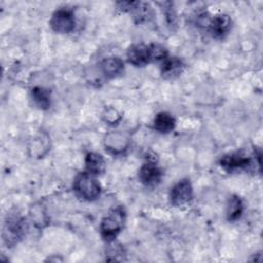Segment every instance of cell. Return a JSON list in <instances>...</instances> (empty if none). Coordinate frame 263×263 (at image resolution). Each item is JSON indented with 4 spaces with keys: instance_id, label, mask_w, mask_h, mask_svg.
<instances>
[{
    "instance_id": "6da1fadb",
    "label": "cell",
    "mask_w": 263,
    "mask_h": 263,
    "mask_svg": "<svg viewBox=\"0 0 263 263\" xmlns=\"http://www.w3.org/2000/svg\"><path fill=\"white\" fill-rule=\"evenodd\" d=\"M125 217V211L122 206L111 209L108 214L103 217L100 223V232L104 240L111 242L116 238L124 227Z\"/></svg>"
},
{
    "instance_id": "7a4b0ae2",
    "label": "cell",
    "mask_w": 263,
    "mask_h": 263,
    "mask_svg": "<svg viewBox=\"0 0 263 263\" xmlns=\"http://www.w3.org/2000/svg\"><path fill=\"white\" fill-rule=\"evenodd\" d=\"M27 230L28 224L24 217L18 215L7 216L2 229L3 242L8 248L14 247L25 237Z\"/></svg>"
},
{
    "instance_id": "3957f363",
    "label": "cell",
    "mask_w": 263,
    "mask_h": 263,
    "mask_svg": "<svg viewBox=\"0 0 263 263\" xmlns=\"http://www.w3.org/2000/svg\"><path fill=\"white\" fill-rule=\"evenodd\" d=\"M73 188L80 198L87 201H93L98 199L102 192L101 184L97 180L96 176L85 171L79 173L75 177Z\"/></svg>"
},
{
    "instance_id": "277c9868",
    "label": "cell",
    "mask_w": 263,
    "mask_h": 263,
    "mask_svg": "<svg viewBox=\"0 0 263 263\" xmlns=\"http://www.w3.org/2000/svg\"><path fill=\"white\" fill-rule=\"evenodd\" d=\"M130 136L126 132L114 129L107 133L103 139V145L105 150L114 155H123L130 146Z\"/></svg>"
},
{
    "instance_id": "5b68a950",
    "label": "cell",
    "mask_w": 263,
    "mask_h": 263,
    "mask_svg": "<svg viewBox=\"0 0 263 263\" xmlns=\"http://www.w3.org/2000/svg\"><path fill=\"white\" fill-rule=\"evenodd\" d=\"M75 25V14L73 10L68 7H61L57 9L49 20L51 30L58 34L71 33L74 30Z\"/></svg>"
},
{
    "instance_id": "8992f818",
    "label": "cell",
    "mask_w": 263,
    "mask_h": 263,
    "mask_svg": "<svg viewBox=\"0 0 263 263\" xmlns=\"http://www.w3.org/2000/svg\"><path fill=\"white\" fill-rule=\"evenodd\" d=\"M117 7L122 11L129 12L137 24L150 21L153 15L152 7L147 2L142 1H120L116 3Z\"/></svg>"
},
{
    "instance_id": "52a82bcc",
    "label": "cell",
    "mask_w": 263,
    "mask_h": 263,
    "mask_svg": "<svg viewBox=\"0 0 263 263\" xmlns=\"http://www.w3.org/2000/svg\"><path fill=\"white\" fill-rule=\"evenodd\" d=\"M193 198V187L189 179L178 181L170 191L171 203L175 206H182L189 203Z\"/></svg>"
},
{
    "instance_id": "ba28073f",
    "label": "cell",
    "mask_w": 263,
    "mask_h": 263,
    "mask_svg": "<svg viewBox=\"0 0 263 263\" xmlns=\"http://www.w3.org/2000/svg\"><path fill=\"white\" fill-rule=\"evenodd\" d=\"M51 142L49 135L44 132H38L28 143V154L33 158H42L50 150Z\"/></svg>"
},
{
    "instance_id": "9c48e42d",
    "label": "cell",
    "mask_w": 263,
    "mask_h": 263,
    "mask_svg": "<svg viewBox=\"0 0 263 263\" xmlns=\"http://www.w3.org/2000/svg\"><path fill=\"white\" fill-rule=\"evenodd\" d=\"M220 166L227 173L247 170L252 164V159L240 152H231L223 155L219 160Z\"/></svg>"
},
{
    "instance_id": "30bf717a",
    "label": "cell",
    "mask_w": 263,
    "mask_h": 263,
    "mask_svg": "<svg viewBox=\"0 0 263 263\" xmlns=\"http://www.w3.org/2000/svg\"><path fill=\"white\" fill-rule=\"evenodd\" d=\"M162 178V172L160 167L153 160H147L139 170V180L147 187H154L158 185Z\"/></svg>"
},
{
    "instance_id": "8fae6325",
    "label": "cell",
    "mask_w": 263,
    "mask_h": 263,
    "mask_svg": "<svg viewBox=\"0 0 263 263\" xmlns=\"http://www.w3.org/2000/svg\"><path fill=\"white\" fill-rule=\"evenodd\" d=\"M231 26V17L228 14L220 13L211 17L210 24L206 29L213 38L222 39L229 33Z\"/></svg>"
},
{
    "instance_id": "7c38bea8",
    "label": "cell",
    "mask_w": 263,
    "mask_h": 263,
    "mask_svg": "<svg viewBox=\"0 0 263 263\" xmlns=\"http://www.w3.org/2000/svg\"><path fill=\"white\" fill-rule=\"evenodd\" d=\"M126 59L129 64L135 67H144L151 63L149 45L144 43H137L129 46L126 51Z\"/></svg>"
},
{
    "instance_id": "4fadbf2b",
    "label": "cell",
    "mask_w": 263,
    "mask_h": 263,
    "mask_svg": "<svg viewBox=\"0 0 263 263\" xmlns=\"http://www.w3.org/2000/svg\"><path fill=\"white\" fill-rule=\"evenodd\" d=\"M184 70V63L178 57H167L161 62L160 74L164 79H175Z\"/></svg>"
},
{
    "instance_id": "5bb4252c",
    "label": "cell",
    "mask_w": 263,
    "mask_h": 263,
    "mask_svg": "<svg viewBox=\"0 0 263 263\" xmlns=\"http://www.w3.org/2000/svg\"><path fill=\"white\" fill-rule=\"evenodd\" d=\"M100 69L106 78L112 79L123 73L124 63L118 57H109L100 63Z\"/></svg>"
},
{
    "instance_id": "9a60e30c",
    "label": "cell",
    "mask_w": 263,
    "mask_h": 263,
    "mask_svg": "<svg viewBox=\"0 0 263 263\" xmlns=\"http://www.w3.org/2000/svg\"><path fill=\"white\" fill-rule=\"evenodd\" d=\"M85 172L99 176L106 171V161L104 157L97 152H88L84 158Z\"/></svg>"
},
{
    "instance_id": "2e32d148",
    "label": "cell",
    "mask_w": 263,
    "mask_h": 263,
    "mask_svg": "<svg viewBox=\"0 0 263 263\" xmlns=\"http://www.w3.org/2000/svg\"><path fill=\"white\" fill-rule=\"evenodd\" d=\"M176 126L175 117L168 112H159L153 119V127L159 134H168Z\"/></svg>"
},
{
    "instance_id": "e0dca14e",
    "label": "cell",
    "mask_w": 263,
    "mask_h": 263,
    "mask_svg": "<svg viewBox=\"0 0 263 263\" xmlns=\"http://www.w3.org/2000/svg\"><path fill=\"white\" fill-rule=\"evenodd\" d=\"M31 98L33 103L41 110H47L51 106V93L48 88L43 86H35L31 89Z\"/></svg>"
},
{
    "instance_id": "ac0fdd59",
    "label": "cell",
    "mask_w": 263,
    "mask_h": 263,
    "mask_svg": "<svg viewBox=\"0 0 263 263\" xmlns=\"http://www.w3.org/2000/svg\"><path fill=\"white\" fill-rule=\"evenodd\" d=\"M245 205L242 199L238 195H231L226 205V218L229 222H235L240 219L243 214Z\"/></svg>"
},
{
    "instance_id": "d6986e66",
    "label": "cell",
    "mask_w": 263,
    "mask_h": 263,
    "mask_svg": "<svg viewBox=\"0 0 263 263\" xmlns=\"http://www.w3.org/2000/svg\"><path fill=\"white\" fill-rule=\"evenodd\" d=\"M102 119L106 124L116 125L121 121L122 115L116 108L106 107L102 112Z\"/></svg>"
},
{
    "instance_id": "ffe728a7",
    "label": "cell",
    "mask_w": 263,
    "mask_h": 263,
    "mask_svg": "<svg viewBox=\"0 0 263 263\" xmlns=\"http://www.w3.org/2000/svg\"><path fill=\"white\" fill-rule=\"evenodd\" d=\"M149 48H150L151 62H162L168 57L167 49L160 44L151 43L149 44Z\"/></svg>"
}]
</instances>
